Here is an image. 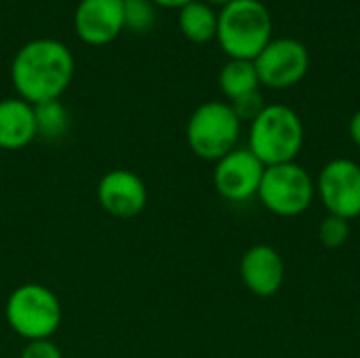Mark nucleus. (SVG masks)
I'll use <instances>...</instances> for the list:
<instances>
[{
  "label": "nucleus",
  "mask_w": 360,
  "mask_h": 358,
  "mask_svg": "<svg viewBox=\"0 0 360 358\" xmlns=\"http://www.w3.org/2000/svg\"><path fill=\"white\" fill-rule=\"evenodd\" d=\"M74 55L61 40L34 38L13 57L11 82L17 95L32 103L61 99L74 78Z\"/></svg>",
  "instance_id": "obj_1"
},
{
  "label": "nucleus",
  "mask_w": 360,
  "mask_h": 358,
  "mask_svg": "<svg viewBox=\"0 0 360 358\" xmlns=\"http://www.w3.org/2000/svg\"><path fill=\"white\" fill-rule=\"evenodd\" d=\"M217 42L230 59L253 61L272 40V17L262 0H234L217 13Z\"/></svg>",
  "instance_id": "obj_2"
},
{
  "label": "nucleus",
  "mask_w": 360,
  "mask_h": 358,
  "mask_svg": "<svg viewBox=\"0 0 360 358\" xmlns=\"http://www.w3.org/2000/svg\"><path fill=\"white\" fill-rule=\"evenodd\" d=\"M304 148V122L300 114L285 103H266L251 122L249 150L264 167L295 162Z\"/></svg>",
  "instance_id": "obj_3"
},
{
  "label": "nucleus",
  "mask_w": 360,
  "mask_h": 358,
  "mask_svg": "<svg viewBox=\"0 0 360 358\" xmlns=\"http://www.w3.org/2000/svg\"><path fill=\"white\" fill-rule=\"evenodd\" d=\"M6 323L23 340H51L61 325V304L57 295L38 283L19 285L6 300Z\"/></svg>",
  "instance_id": "obj_4"
},
{
  "label": "nucleus",
  "mask_w": 360,
  "mask_h": 358,
  "mask_svg": "<svg viewBox=\"0 0 360 358\" xmlns=\"http://www.w3.org/2000/svg\"><path fill=\"white\" fill-rule=\"evenodd\" d=\"M243 122L226 101L200 103L186 127V139L190 150L202 158L217 162L232 150H236Z\"/></svg>",
  "instance_id": "obj_5"
},
{
  "label": "nucleus",
  "mask_w": 360,
  "mask_h": 358,
  "mask_svg": "<svg viewBox=\"0 0 360 358\" xmlns=\"http://www.w3.org/2000/svg\"><path fill=\"white\" fill-rule=\"evenodd\" d=\"M316 196V184L312 175L297 162H285L266 167L257 198L262 205L278 217L304 215Z\"/></svg>",
  "instance_id": "obj_6"
},
{
  "label": "nucleus",
  "mask_w": 360,
  "mask_h": 358,
  "mask_svg": "<svg viewBox=\"0 0 360 358\" xmlns=\"http://www.w3.org/2000/svg\"><path fill=\"white\" fill-rule=\"evenodd\" d=\"M316 184V194L329 215L346 222L360 215V165L350 158L329 160Z\"/></svg>",
  "instance_id": "obj_7"
},
{
  "label": "nucleus",
  "mask_w": 360,
  "mask_h": 358,
  "mask_svg": "<svg viewBox=\"0 0 360 358\" xmlns=\"http://www.w3.org/2000/svg\"><path fill=\"white\" fill-rule=\"evenodd\" d=\"M259 82L270 89H289L297 84L310 68V53L302 40L272 38L253 59Z\"/></svg>",
  "instance_id": "obj_8"
},
{
  "label": "nucleus",
  "mask_w": 360,
  "mask_h": 358,
  "mask_svg": "<svg viewBox=\"0 0 360 358\" xmlns=\"http://www.w3.org/2000/svg\"><path fill=\"white\" fill-rule=\"evenodd\" d=\"M266 167L253 156L249 148H236L215 162L213 186L221 198L243 203L257 196Z\"/></svg>",
  "instance_id": "obj_9"
},
{
  "label": "nucleus",
  "mask_w": 360,
  "mask_h": 358,
  "mask_svg": "<svg viewBox=\"0 0 360 358\" xmlns=\"http://www.w3.org/2000/svg\"><path fill=\"white\" fill-rule=\"evenodd\" d=\"M97 200L116 219H133L148 205V188L139 175L127 169L105 173L97 186Z\"/></svg>",
  "instance_id": "obj_10"
},
{
  "label": "nucleus",
  "mask_w": 360,
  "mask_h": 358,
  "mask_svg": "<svg viewBox=\"0 0 360 358\" xmlns=\"http://www.w3.org/2000/svg\"><path fill=\"white\" fill-rule=\"evenodd\" d=\"M74 30L76 36L91 46L110 44L124 32L122 0H78Z\"/></svg>",
  "instance_id": "obj_11"
},
{
  "label": "nucleus",
  "mask_w": 360,
  "mask_h": 358,
  "mask_svg": "<svg viewBox=\"0 0 360 358\" xmlns=\"http://www.w3.org/2000/svg\"><path fill=\"white\" fill-rule=\"evenodd\" d=\"M240 279L257 298H274L285 283L283 255L270 245H253L240 260Z\"/></svg>",
  "instance_id": "obj_12"
},
{
  "label": "nucleus",
  "mask_w": 360,
  "mask_h": 358,
  "mask_svg": "<svg viewBox=\"0 0 360 358\" xmlns=\"http://www.w3.org/2000/svg\"><path fill=\"white\" fill-rule=\"evenodd\" d=\"M34 106L21 97H8L0 101V148L21 150L36 139Z\"/></svg>",
  "instance_id": "obj_13"
},
{
  "label": "nucleus",
  "mask_w": 360,
  "mask_h": 358,
  "mask_svg": "<svg viewBox=\"0 0 360 358\" xmlns=\"http://www.w3.org/2000/svg\"><path fill=\"white\" fill-rule=\"evenodd\" d=\"M177 25L188 40L205 44L217 36V13L213 4L205 0H192L179 8Z\"/></svg>",
  "instance_id": "obj_14"
},
{
  "label": "nucleus",
  "mask_w": 360,
  "mask_h": 358,
  "mask_svg": "<svg viewBox=\"0 0 360 358\" xmlns=\"http://www.w3.org/2000/svg\"><path fill=\"white\" fill-rule=\"evenodd\" d=\"M259 87H262V82H259L253 61L230 59L219 72V89L230 101H234L247 93L259 91Z\"/></svg>",
  "instance_id": "obj_15"
},
{
  "label": "nucleus",
  "mask_w": 360,
  "mask_h": 358,
  "mask_svg": "<svg viewBox=\"0 0 360 358\" xmlns=\"http://www.w3.org/2000/svg\"><path fill=\"white\" fill-rule=\"evenodd\" d=\"M34 116H36V135L46 141L61 139L70 129V114L61 103V99L34 106Z\"/></svg>",
  "instance_id": "obj_16"
},
{
  "label": "nucleus",
  "mask_w": 360,
  "mask_h": 358,
  "mask_svg": "<svg viewBox=\"0 0 360 358\" xmlns=\"http://www.w3.org/2000/svg\"><path fill=\"white\" fill-rule=\"evenodd\" d=\"M124 30L146 34L156 21V4L152 0H122Z\"/></svg>",
  "instance_id": "obj_17"
},
{
  "label": "nucleus",
  "mask_w": 360,
  "mask_h": 358,
  "mask_svg": "<svg viewBox=\"0 0 360 358\" xmlns=\"http://www.w3.org/2000/svg\"><path fill=\"white\" fill-rule=\"evenodd\" d=\"M350 238V222L327 215L319 226V241L325 249H340Z\"/></svg>",
  "instance_id": "obj_18"
},
{
  "label": "nucleus",
  "mask_w": 360,
  "mask_h": 358,
  "mask_svg": "<svg viewBox=\"0 0 360 358\" xmlns=\"http://www.w3.org/2000/svg\"><path fill=\"white\" fill-rule=\"evenodd\" d=\"M230 106H232V110H234V114L238 116L240 122H245V120H247V122H253V120L262 114V110L266 108L264 97H262L259 91L247 93V95H243V97L230 101Z\"/></svg>",
  "instance_id": "obj_19"
},
{
  "label": "nucleus",
  "mask_w": 360,
  "mask_h": 358,
  "mask_svg": "<svg viewBox=\"0 0 360 358\" xmlns=\"http://www.w3.org/2000/svg\"><path fill=\"white\" fill-rule=\"evenodd\" d=\"M19 358H63L61 350L51 342V340H36L27 342L25 348L21 350Z\"/></svg>",
  "instance_id": "obj_20"
},
{
  "label": "nucleus",
  "mask_w": 360,
  "mask_h": 358,
  "mask_svg": "<svg viewBox=\"0 0 360 358\" xmlns=\"http://www.w3.org/2000/svg\"><path fill=\"white\" fill-rule=\"evenodd\" d=\"M348 133H350V139L360 148V110L354 112V116L350 118V124H348Z\"/></svg>",
  "instance_id": "obj_21"
},
{
  "label": "nucleus",
  "mask_w": 360,
  "mask_h": 358,
  "mask_svg": "<svg viewBox=\"0 0 360 358\" xmlns=\"http://www.w3.org/2000/svg\"><path fill=\"white\" fill-rule=\"evenodd\" d=\"M156 6H165V8H181V6H186L188 2H192V0H152Z\"/></svg>",
  "instance_id": "obj_22"
},
{
  "label": "nucleus",
  "mask_w": 360,
  "mask_h": 358,
  "mask_svg": "<svg viewBox=\"0 0 360 358\" xmlns=\"http://www.w3.org/2000/svg\"><path fill=\"white\" fill-rule=\"evenodd\" d=\"M205 2H209V4H219V6H226V4H230V2H234V0H205Z\"/></svg>",
  "instance_id": "obj_23"
}]
</instances>
